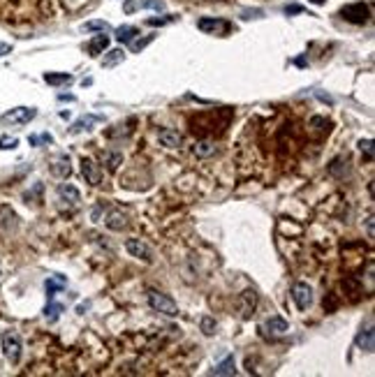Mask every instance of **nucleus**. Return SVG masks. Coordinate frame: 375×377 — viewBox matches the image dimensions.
<instances>
[{"label": "nucleus", "mask_w": 375, "mask_h": 377, "mask_svg": "<svg viewBox=\"0 0 375 377\" xmlns=\"http://www.w3.org/2000/svg\"><path fill=\"white\" fill-rule=\"evenodd\" d=\"M148 306L153 308L155 312H162V315H167V317H176V315H179V306L174 303V299H169L167 294H162V292H155V289H151V292H148Z\"/></svg>", "instance_id": "nucleus-1"}, {"label": "nucleus", "mask_w": 375, "mask_h": 377, "mask_svg": "<svg viewBox=\"0 0 375 377\" xmlns=\"http://www.w3.org/2000/svg\"><path fill=\"white\" fill-rule=\"evenodd\" d=\"M0 340H3V352H5L7 361H10V363H19L21 349H23L19 333H16V331H5L3 336H0Z\"/></svg>", "instance_id": "nucleus-2"}, {"label": "nucleus", "mask_w": 375, "mask_h": 377, "mask_svg": "<svg viewBox=\"0 0 375 377\" xmlns=\"http://www.w3.org/2000/svg\"><path fill=\"white\" fill-rule=\"evenodd\" d=\"M37 116L35 106H16V109H10L7 114L0 116V121L5 125H26Z\"/></svg>", "instance_id": "nucleus-3"}, {"label": "nucleus", "mask_w": 375, "mask_h": 377, "mask_svg": "<svg viewBox=\"0 0 375 377\" xmlns=\"http://www.w3.org/2000/svg\"><path fill=\"white\" fill-rule=\"evenodd\" d=\"M340 16L350 23H366L370 16V7L364 3H355V5H345L340 10Z\"/></svg>", "instance_id": "nucleus-4"}, {"label": "nucleus", "mask_w": 375, "mask_h": 377, "mask_svg": "<svg viewBox=\"0 0 375 377\" xmlns=\"http://www.w3.org/2000/svg\"><path fill=\"white\" fill-rule=\"evenodd\" d=\"M292 301L296 303L299 310H308L310 303H313V289H310L306 282H296L292 287Z\"/></svg>", "instance_id": "nucleus-5"}, {"label": "nucleus", "mask_w": 375, "mask_h": 377, "mask_svg": "<svg viewBox=\"0 0 375 377\" xmlns=\"http://www.w3.org/2000/svg\"><path fill=\"white\" fill-rule=\"evenodd\" d=\"M197 28H199L202 33H213V35H222V33L230 31V23H227V21H222V19H211V16H204V19H199Z\"/></svg>", "instance_id": "nucleus-6"}, {"label": "nucleus", "mask_w": 375, "mask_h": 377, "mask_svg": "<svg viewBox=\"0 0 375 377\" xmlns=\"http://www.w3.org/2000/svg\"><path fill=\"white\" fill-rule=\"evenodd\" d=\"M125 250L130 252L132 257H137V259H144V262H151V259H153L151 248L146 246V243H141L139 238H128V241H125Z\"/></svg>", "instance_id": "nucleus-7"}, {"label": "nucleus", "mask_w": 375, "mask_h": 377, "mask_svg": "<svg viewBox=\"0 0 375 377\" xmlns=\"http://www.w3.org/2000/svg\"><path fill=\"white\" fill-rule=\"evenodd\" d=\"M357 347L359 349H364V352H373L375 349V331H373V324H368L366 329H361L359 333H357Z\"/></svg>", "instance_id": "nucleus-8"}, {"label": "nucleus", "mask_w": 375, "mask_h": 377, "mask_svg": "<svg viewBox=\"0 0 375 377\" xmlns=\"http://www.w3.org/2000/svg\"><path fill=\"white\" fill-rule=\"evenodd\" d=\"M100 121H102V116H95V114L81 116L79 121H74V123H72V127H70V134H81V132H88V130H93V125H95V123H100Z\"/></svg>", "instance_id": "nucleus-9"}, {"label": "nucleus", "mask_w": 375, "mask_h": 377, "mask_svg": "<svg viewBox=\"0 0 375 377\" xmlns=\"http://www.w3.org/2000/svg\"><path fill=\"white\" fill-rule=\"evenodd\" d=\"M51 174L58 178H67L72 174V167H70V155H65V153H60L58 157H56L54 162H51Z\"/></svg>", "instance_id": "nucleus-10"}, {"label": "nucleus", "mask_w": 375, "mask_h": 377, "mask_svg": "<svg viewBox=\"0 0 375 377\" xmlns=\"http://www.w3.org/2000/svg\"><path fill=\"white\" fill-rule=\"evenodd\" d=\"M81 174H84V178L90 185H100V169H97V165L93 160H88V157L81 160Z\"/></svg>", "instance_id": "nucleus-11"}, {"label": "nucleus", "mask_w": 375, "mask_h": 377, "mask_svg": "<svg viewBox=\"0 0 375 377\" xmlns=\"http://www.w3.org/2000/svg\"><path fill=\"white\" fill-rule=\"evenodd\" d=\"M239 306H241V315L250 317V312L255 310V306H257V292L255 289H245V292L239 297Z\"/></svg>", "instance_id": "nucleus-12"}, {"label": "nucleus", "mask_w": 375, "mask_h": 377, "mask_svg": "<svg viewBox=\"0 0 375 377\" xmlns=\"http://www.w3.org/2000/svg\"><path fill=\"white\" fill-rule=\"evenodd\" d=\"M58 197L63 201H67V204H72V206H77V204L81 201L79 190H77L74 185H70V183H60V185H58Z\"/></svg>", "instance_id": "nucleus-13"}, {"label": "nucleus", "mask_w": 375, "mask_h": 377, "mask_svg": "<svg viewBox=\"0 0 375 377\" xmlns=\"http://www.w3.org/2000/svg\"><path fill=\"white\" fill-rule=\"evenodd\" d=\"M158 139H160V144L167 148H179L181 144H183V137L176 130H162L160 134H158Z\"/></svg>", "instance_id": "nucleus-14"}, {"label": "nucleus", "mask_w": 375, "mask_h": 377, "mask_svg": "<svg viewBox=\"0 0 375 377\" xmlns=\"http://www.w3.org/2000/svg\"><path fill=\"white\" fill-rule=\"evenodd\" d=\"M65 285H67V280H65L63 276H51V278H46V282H44V287H46V297L54 299V297H56V292H60V289H65Z\"/></svg>", "instance_id": "nucleus-15"}, {"label": "nucleus", "mask_w": 375, "mask_h": 377, "mask_svg": "<svg viewBox=\"0 0 375 377\" xmlns=\"http://www.w3.org/2000/svg\"><path fill=\"white\" fill-rule=\"evenodd\" d=\"M192 153H195L197 157H211V155H215V144H213V141H206V139L195 141Z\"/></svg>", "instance_id": "nucleus-16"}, {"label": "nucleus", "mask_w": 375, "mask_h": 377, "mask_svg": "<svg viewBox=\"0 0 375 377\" xmlns=\"http://www.w3.org/2000/svg\"><path fill=\"white\" fill-rule=\"evenodd\" d=\"M105 225L109 227V229H114V231H120L125 225H128V218L123 216L120 211H111L109 216H107V220H105Z\"/></svg>", "instance_id": "nucleus-17"}, {"label": "nucleus", "mask_w": 375, "mask_h": 377, "mask_svg": "<svg viewBox=\"0 0 375 377\" xmlns=\"http://www.w3.org/2000/svg\"><path fill=\"white\" fill-rule=\"evenodd\" d=\"M236 372V361H234V357H227L225 361H220L218 366L211 370V375H234Z\"/></svg>", "instance_id": "nucleus-18"}, {"label": "nucleus", "mask_w": 375, "mask_h": 377, "mask_svg": "<svg viewBox=\"0 0 375 377\" xmlns=\"http://www.w3.org/2000/svg\"><path fill=\"white\" fill-rule=\"evenodd\" d=\"M107 46H109V37H107V35H97V37H93V40L88 42V53L90 56H100Z\"/></svg>", "instance_id": "nucleus-19"}, {"label": "nucleus", "mask_w": 375, "mask_h": 377, "mask_svg": "<svg viewBox=\"0 0 375 377\" xmlns=\"http://www.w3.org/2000/svg\"><path fill=\"white\" fill-rule=\"evenodd\" d=\"M266 329H269L271 333H276V336H280V333H285L287 329H290V324H287L283 317H271L269 322H266Z\"/></svg>", "instance_id": "nucleus-20"}, {"label": "nucleus", "mask_w": 375, "mask_h": 377, "mask_svg": "<svg viewBox=\"0 0 375 377\" xmlns=\"http://www.w3.org/2000/svg\"><path fill=\"white\" fill-rule=\"evenodd\" d=\"M44 81H46L49 86L70 84V81H72V74H67V72H60V74H56V72H46V74H44Z\"/></svg>", "instance_id": "nucleus-21"}, {"label": "nucleus", "mask_w": 375, "mask_h": 377, "mask_svg": "<svg viewBox=\"0 0 375 377\" xmlns=\"http://www.w3.org/2000/svg\"><path fill=\"white\" fill-rule=\"evenodd\" d=\"M137 33H139V31H137L135 25H120L118 31H116V40H118V42H132Z\"/></svg>", "instance_id": "nucleus-22"}, {"label": "nucleus", "mask_w": 375, "mask_h": 377, "mask_svg": "<svg viewBox=\"0 0 375 377\" xmlns=\"http://www.w3.org/2000/svg\"><path fill=\"white\" fill-rule=\"evenodd\" d=\"M123 58H125L123 51H120V49H114V51H109V53L102 58V67H114V65H118Z\"/></svg>", "instance_id": "nucleus-23"}, {"label": "nucleus", "mask_w": 375, "mask_h": 377, "mask_svg": "<svg viewBox=\"0 0 375 377\" xmlns=\"http://www.w3.org/2000/svg\"><path fill=\"white\" fill-rule=\"evenodd\" d=\"M60 312H63V306L56 303L54 299H49V303H46V308H44V317H46V319H49V322H56Z\"/></svg>", "instance_id": "nucleus-24"}, {"label": "nucleus", "mask_w": 375, "mask_h": 377, "mask_svg": "<svg viewBox=\"0 0 375 377\" xmlns=\"http://www.w3.org/2000/svg\"><path fill=\"white\" fill-rule=\"evenodd\" d=\"M105 162H107V169H109V171H116V167L123 162V155H120V153H107V155H105Z\"/></svg>", "instance_id": "nucleus-25"}, {"label": "nucleus", "mask_w": 375, "mask_h": 377, "mask_svg": "<svg viewBox=\"0 0 375 377\" xmlns=\"http://www.w3.org/2000/svg\"><path fill=\"white\" fill-rule=\"evenodd\" d=\"M199 324H202V331H204V336H213V333H215V319H213V317L204 315Z\"/></svg>", "instance_id": "nucleus-26"}, {"label": "nucleus", "mask_w": 375, "mask_h": 377, "mask_svg": "<svg viewBox=\"0 0 375 377\" xmlns=\"http://www.w3.org/2000/svg\"><path fill=\"white\" fill-rule=\"evenodd\" d=\"M137 7H144V10H155V12H162L165 10V3L162 0H141Z\"/></svg>", "instance_id": "nucleus-27"}, {"label": "nucleus", "mask_w": 375, "mask_h": 377, "mask_svg": "<svg viewBox=\"0 0 375 377\" xmlns=\"http://www.w3.org/2000/svg\"><path fill=\"white\" fill-rule=\"evenodd\" d=\"M84 31H102V33H107V31H109V23H107V21H88V23H84Z\"/></svg>", "instance_id": "nucleus-28"}, {"label": "nucleus", "mask_w": 375, "mask_h": 377, "mask_svg": "<svg viewBox=\"0 0 375 377\" xmlns=\"http://www.w3.org/2000/svg\"><path fill=\"white\" fill-rule=\"evenodd\" d=\"M19 146V139L16 137H0V148L3 151H12V148Z\"/></svg>", "instance_id": "nucleus-29"}, {"label": "nucleus", "mask_w": 375, "mask_h": 377, "mask_svg": "<svg viewBox=\"0 0 375 377\" xmlns=\"http://www.w3.org/2000/svg\"><path fill=\"white\" fill-rule=\"evenodd\" d=\"M359 148L361 153H366V160H373V139H361L359 141Z\"/></svg>", "instance_id": "nucleus-30"}, {"label": "nucleus", "mask_w": 375, "mask_h": 377, "mask_svg": "<svg viewBox=\"0 0 375 377\" xmlns=\"http://www.w3.org/2000/svg\"><path fill=\"white\" fill-rule=\"evenodd\" d=\"M151 42H153V35L144 37V40H137V42H132V44H130V49H132V51H135V53H137V51H141V49H144L146 44H151Z\"/></svg>", "instance_id": "nucleus-31"}, {"label": "nucleus", "mask_w": 375, "mask_h": 377, "mask_svg": "<svg viewBox=\"0 0 375 377\" xmlns=\"http://www.w3.org/2000/svg\"><path fill=\"white\" fill-rule=\"evenodd\" d=\"M301 12H304L301 5H287L285 7V14H301Z\"/></svg>", "instance_id": "nucleus-32"}, {"label": "nucleus", "mask_w": 375, "mask_h": 377, "mask_svg": "<svg viewBox=\"0 0 375 377\" xmlns=\"http://www.w3.org/2000/svg\"><path fill=\"white\" fill-rule=\"evenodd\" d=\"M7 53H12V46L5 44V42H0V58H3V56H7Z\"/></svg>", "instance_id": "nucleus-33"}, {"label": "nucleus", "mask_w": 375, "mask_h": 377, "mask_svg": "<svg viewBox=\"0 0 375 377\" xmlns=\"http://www.w3.org/2000/svg\"><path fill=\"white\" fill-rule=\"evenodd\" d=\"M253 16H255V19H257V16H262V10H253V12H243V19H253Z\"/></svg>", "instance_id": "nucleus-34"}, {"label": "nucleus", "mask_w": 375, "mask_h": 377, "mask_svg": "<svg viewBox=\"0 0 375 377\" xmlns=\"http://www.w3.org/2000/svg\"><path fill=\"white\" fill-rule=\"evenodd\" d=\"M40 144H54V137L49 132H44V134H40Z\"/></svg>", "instance_id": "nucleus-35"}, {"label": "nucleus", "mask_w": 375, "mask_h": 377, "mask_svg": "<svg viewBox=\"0 0 375 377\" xmlns=\"http://www.w3.org/2000/svg\"><path fill=\"white\" fill-rule=\"evenodd\" d=\"M135 10H137V3L135 0H128V3H125V12L130 14V12H135Z\"/></svg>", "instance_id": "nucleus-36"}, {"label": "nucleus", "mask_w": 375, "mask_h": 377, "mask_svg": "<svg viewBox=\"0 0 375 377\" xmlns=\"http://www.w3.org/2000/svg\"><path fill=\"white\" fill-rule=\"evenodd\" d=\"M366 229H368V238H373L375 234H373V218H368V220H366Z\"/></svg>", "instance_id": "nucleus-37"}, {"label": "nucleus", "mask_w": 375, "mask_h": 377, "mask_svg": "<svg viewBox=\"0 0 375 377\" xmlns=\"http://www.w3.org/2000/svg\"><path fill=\"white\" fill-rule=\"evenodd\" d=\"M167 21H171V19H148V23L151 25H165Z\"/></svg>", "instance_id": "nucleus-38"}, {"label": "nucleus", "mask_w": 375, "mask_h": 377, "mask_svg": "<svg viewBox=\"0 0 375 377\" xmlns=\"http://www.w3.org/2000/svg\"><path fill=\"white\" fill-rule=\"evenodd\" d=\"M58 100L60 102H65V100L67 102H74V95H65V93H63V95H58Z\"/></svg>", "instance_id": "nucleus-39"}, {"label": "nucleus", "mask_w": 375, "mask_h": 377, "mask_svg": "<svg viewBox=\"0 0 375 377\" xmlns=\"http://www.w3.org/2000/svg\"><path fill=\"white\" fill-rule=\"evenodd\" d=\"M310 3H315V5H322V3H324V0H310Z\"/></svg>", "instance_id": "nucleus-40"}, {"label": "nucleus", "mask_w": 375, "mask_h": 377, "mask_svg": "<svg viewBox=\"0 0 375 377\" xmlns=\"http://www.w3.org/2000/svg\"><path fill=\"white\" fill-rule=\"evenodd\" d=\"M0 276H3V271H0Z\"/></svg>", "instance_id": "nucleus-41"}]
</instances>
